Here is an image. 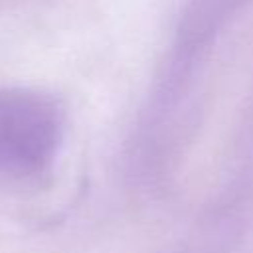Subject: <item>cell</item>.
Instances as JSON below:
<instances>
[{
	"label": "cell",
	"instance_id": "cell-1",
	"mask_svg": "<svg viewBox=\"0 0 253 253\" xmlns=\"http://www.w3.org/2000/svg\"><path fill=\"white\" fill-rule=\"evenodd\" d=\"M63 111L49 95L0 89V180L20 182L43 174L61 144Z\"/></svg>",
	"mask_w": 253,
	"mask_h": 253
}]
</instances>
